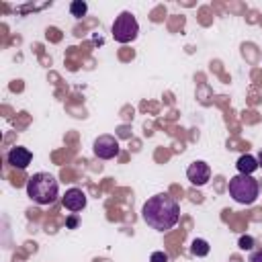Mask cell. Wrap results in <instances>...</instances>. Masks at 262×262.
<instances>
[{
  "label": "cell",
  "instance_id": "cell-1",
  "mask_svg": "<svg viewBox=\"0 0 262 262\" xmlns=\"http://www.w3.org/2000/svg\"><path fill=\"white\" fill-rule=\"evenodd\" d=\"M141 217H143V221L151 229H156V231H168L180 219V205L168 192H160V194L149 196L143 203Z\"/></svg>",
  "mask_w": 262,
  "mask_h": 262
},
{
  "label": "cell",
  "instance_id": "cell-3",
  "mask_svg": "<svg viewBox=\"0 0 262 262\" xmlns=\"http://www.w3.org/2000/svg\"><path fill=\"white\" fill-rule=\"evenodd\" d=\"M229 196L239 205H252L260 194V184L252 174H235L227 184Z\"/></svg>",
  "mask_w": 262,
  "mask_h": 262
},
{
  "label": "cell",
  "instance_id": "cell-11",
  "mask_svg": "<svg viewBox=\"0 0 262 262\" xmlns=\"http://www.w3.org/2000/svg\"><path fill=\"white\" fill-rule=\"evenodd\" d=\"M70 12H72V16L80 18V16H84V14L88 12V4H86L84 0H74V2L70 4Z\"/></svg>",
  "mask_w": 262,
  "mask_h": 262
},
{
  "label": "cell",
  "instance_id": "cell-8",
  "mask_svg": "<svg viewBox=\"0 0 262 262\" xmlns=\"http://www.w3.org/2000/svg\"><path fill=\"white\" fill-rule=\"evenodd\" d=\"M6 160H8V164H10L12 168L25 170V168L31 164V160H33V154H31L27 147H23V145H14V147H10V149H8V154H6Z\"/></svg>",
  "mask_w": 262,
  "mask_h": 262
},
{
  "label": "cell",
  "instance_id": "cell-10",
  "mask_svg": "<svg viewBox=\"0 0 262 262\" xmlns=\"http://www.w3.org/2000/svg\"><path fill=\"white\" fill-rule=\"evenodd\" d=\"M209 250H211V246H209V242L203 239V237H196V239H192V244H190V252H192L194 256H199V258L207 256Z\"/></svg>",
  "mask_w": 262,
  "mask_h": 262
},
{
  "label": "cell",
  "instance_id": "cell-13",
  "mask_svg": "<svg viewBox=\"0 0 262 262\" xmlns=\"http://www.w3.org/2000/svg\"><path fill=\"white\" fill-rule=\"evenodd\" d=\"M149 262H168V254L166 252H151V256H149Z\"/></svg>",
  "mask_w": 262,
  "mask_h": 262
},
{
  "label": "cell",
  "instance_id": "cell-6",
  "mask_svg": "<svg viewBox=\"0 0 262 262\" xmlns=\"http://www.w3.org/2000/svg\"><path fill=\"white\" fill-rule=\"evenodd\" d=\"M186 178H188L190 184H194V186H205V184L209 182V178H211V168H209V164L203 162V160H196V162L188 164V168H186Z\"/></svg>",
  "mask_w": 262,
  "mask_h": 262
},
{
  "label": "cell",
  "instance_id": "cell-7",
  "mask_svg": "<svg viewBox=\"0 0 262 262\" xmlns=\"http://www.w3.org/2000/svg\"><path fill=\"white\" fill-rule=\"evenodd\" d=\"M86 203H88V199H86V194H84L82 188H68L66 194L61 196V205H63L68 211H72V213L82 211V209L86 207Z\"/></svg>",
  "mask_w": 262,
  "mask_h": 262
},
{
  "label": "cell",
  "instance_id": "cell-4",
  "mask_svg": "<svg viewBox=\"0 0 262 262\" xmlns=\"http://www.w3.org/2000/svg\"><path fill=\"white\" fill-rule=\"evenodd\" d=\"M111 33H113V39L117 43H131V41H135L137 35H139V25H137V18L133 16V12L123 10L115 18V23L111 27Z\"/></svg>",
  "mask_w": 262,
  "mask_h": 262
},
{
  "label": "cell",
  "instance_id": "cell-12",
  "mask_svg": "<svg viewBox=\"0 0 262 262\" xmlns=\"http://www.w3.org/2000/svg\"><path fill=\"white\" fill-rule=\"evenodd\" d=\"M237 246H239L242 250H252V248H254V237H252V235H242L239 242H237Z\"/></svg>",
  "mask_w": 262,
  "mask_h": 262
},
{
  "label": "cell",
  "instance_id": "cell-5",
  "mask_svg": "<svg viewBox=\"0 0 262 262\" xmlns=\"http://www.w3.org/2000/svg\"><path fill=\"white\" fill-rule=\"evenodd\" d=\"M119 141L115 135H98L92 143V151L100 160H113L119 156Z\"/></svg>",
  "mask_w": 262,
  "mask_h": 262
},
{
  "label": "cell",
  "instance_id": "cell-14",
  "mask_svg": "<svg viewBox=\"0 0 262 262\" xmlns=\"http://www.w3.org/2000/svg\"><path fill=\"white\" fill-rule=\"evenodd\" d=\"M76 225H78V215L74 213V215H70V217H68V221H66V227H68V229H74Z\"/></svg>",
  "mask_w": 262,
  "mask_h": 262
},
{
  "label": "cell",
  "instance_id": "cell-9",
  "mask_svg": "<svg viewBox=\"0 0 262 262\" xmlns=\"http://www.w3.org/2000/svg\"><path fill=\"white\" fill-rule=\"evenodd\" d=\"M235 168H237L239 174H252V172L258 170V160H256L252 154H244V156L237 158Z\"/></svg>",
  "mask_w": 262,
  "mask_h": 262
},
{
  "label": "cell",
  "instance_id": "cell-15",
  "mask_svg": "<svg viewBox=\"0 0 262 262\" xmlns=\"http://www.w3.org/2000/svg\"><path fill=\"white\" fill-rule=\"evenodd\" d=\"M248 262H262V250H256V252H252Z\"/></svg>",
  "mask_w": 262,
  "mask_h": 262
},
{
  "label": "cell",
  "instance_id": "cell-16",
  "mask_svg": "<svg viewBox=\"0 0 262 262\" xmlns=\"http://www.w3.org/2000/svg\"><path fill=\"white\" fill-rule=\"evenodd\" d=\"M256 160H258V168H262V149H260V154H258Z\"/></svg>",
  "mask_w": 262,
  "mask_h": 262
},
{
  "label": "cell",
  "instance_id": "cell-2",
  "mask_svg": "<svg viewBox=\"0 0 262 262\" xmlns=\"http://www.w3.org/2000/svg\"><path fill=\"white\" fill-rule=\"evenodd\" d=\"M59 194L57 178L49 172H35L27 180V196L37 205H53Z\"/></svg>",
  "mask_w": 262,
  "mask_h": 262
}]
</instances>
